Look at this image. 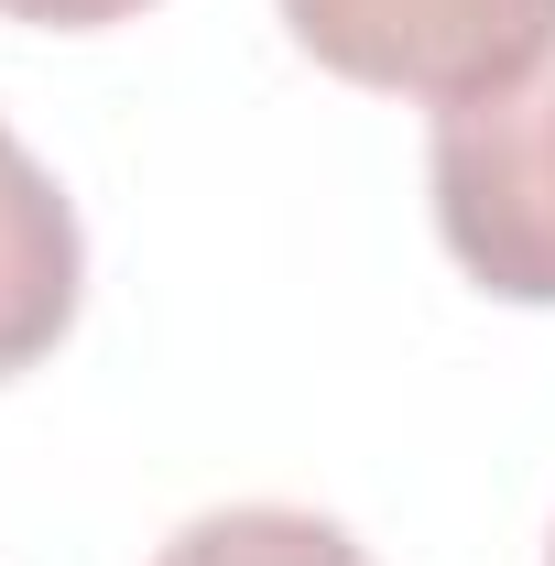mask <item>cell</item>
I'll list each match as a JSON object with an SVG mask.
<instances>
[{"label": "cell", "mask_w": 555, "mask_h": 566, "mask_svg": "<svg viewBox=\"0 0 555 566\" xmlns=\"http://www.w3.org/2000/svg\"><path fill=\"white\" fill-rule=\"evenodd\" d=\"M273 11L327 76L415 98L436 120L534 87L555 55V0H273Z\"/></svg>", "instance_id": "cell-1"}, {"label": "cell", "mask_w": 555, "mask_h": 566, "mask_svg": "<svg viewBox=\"0 0 555 566\" xmlns=\"http://www.w3.org/2000/svg\"><path fill=\"white\" fill-rule=\"evenodd\" d=\"M436 240L458 251V273L501 305H555V76L447 109L436 153Z\"/></svg>", "instance_id": "cell-2"}, {"label": "cell", "mask_w": 555, "mask_h": 566, "mask_svg": "<svg viewBox=\"0 0 555 566\" xmlns=\"http://www.w3.org/2000/svg\"><path fill=\"white\" fill-rule=\"evenodd\" d=\"M87 294V240H76L66 186L11 142L0 120V381H22L33 359H55Z\"/></svg>", "instance_id": "cell-3"}, {"label": "cell", "mask_w": 555, "mask_h": 566, "mask_svg": "<svg viewBox=\"0 0 555 566\" xmlns=\"http://www.w3.org/2000/svg\"><path fill=\"white\" fill-rule=\"evenodd\" d=\"M153 566H370L359 534L305 512V501H229V512H197Z\"/></svg>", "instance_id": "cell-4"}, {"label": "cell", "mask_w": 555, "mask_h": 566, "mask_svg": "<svg viewBox=\"0 0 555 566\" xmlns=\"http://www.w3.org/2000/svg\"><path fill=\"white\" fill-rule=\"evenodd\" d=\"M153 0H0V22H33V33H109Z\"/></svg>", "instance_id": "cell-5"}, {"label": "cell", "mask_w": 555, "mask_h": 566, "mask_svg": "<svg viewBox=\"0 0 555 566\" xmlns=\"http://www.w3.org/2000/svg\"><path fill=\"white\" fill-rule=\"evenodd\" d=\"M545 566H555V545H545Z\"/></svg>", "instance_id": "cell-6"}]
</instances>
